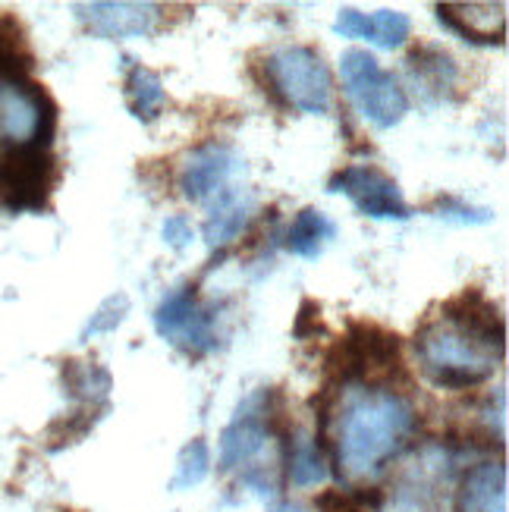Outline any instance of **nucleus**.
I'll return each mask as SVG.
<instances>
[{"mask_svg": "<svg viewBox=\"0 0 509 512\" xmlns=\"http://www.w3.org/2000/svg\"><path fill=\"white\" fill-rule=\"evenodd\" d=\"M334 32L343 38H365L374 48H403L412 35V22L400 10H378V13H359L356 7H343L337 13Z\"/></svg>", "mask_w": 509, "mask_h": 512, "instance_id": "nucleus-13", "label": "nucleus"}, {"mask_svg": "<svg viewBox=\"0 0 509 512\" xmlns=\"http://www.w3.org/2000/svg\"><path fill=\"white\" fill-rule=\"evenodd\" d=\"M415 352L434 387L444 390H472L497 371L503 355L478 343L459 327L428 318L415 333Z\"/></svg>", "mask_w": 509, "mask_h": 512, "instance_id": "nucleus-3", "label": "nucleus"}, {"mask_svg": "<svg viewBox=\"0 0 509 512\" xmlns=\"http://www.w3.org/2000/svg\"><path fill=\"white\" fill-rule=\"evenodd\" d=\"M440 321H447L459 327L462 333H469L478 343L491 346L494 352H506V324L500 318V308L481 293L478 286H466L462 293L447 299L440 305Z\"/></svg>", "mask_w": 509, "mask_h": 512, "instance_id": "nucleus-10", "label": "nucleus"}, {"mask_svg": "<svg viewBox=\"0 0 509 512\" xmlns=\"http://www.w3.org/2000/svg\"><path fill=\"white\" fill-rule=\"evenodd\" d=\"M327 192L346 195L365 217L374 220H409L412 211L403 198L400 183L374 164H352L327 180Z\"/></svg>", "mask_w": 509, "mask_h": 512, "instance_id": "nucleus-8", "label": "nucleus"}, {"mask_svg": "<svg viewBox=\"0 0 509 512\" xmlns=\"http://www.w3.org/2000/svg\"><path fill=\"white\" fill-rule=\"evenodd\" d=\"M249 220V202L242 198L236 186L224 189L217 198H211V214L205 220V242L211 249H227L230 242L242 233Z\"/></svg>", "mask_w": 509, "mask_h": 512, "instance_id": "nucleus-17", "label": "nucleus"}, {"mask_svg": "<svg viewBox=\"0 0 509 512\" xmlns=\"http://www.w3.org/2000/svg\"><path fill=\"white\" fill-rule=\"evenodd\" d=\"M211 472V450H208V443L205 437H195L189 440L180 459H176V475L170 481L173 491H192V487H198Z\"/></svg>", "mask_w": 509, "mask_h": 512, "instance_id": "nucleus-23", "label": "nucleus"}, {"mask_svg": "<svg viewBox=\"0 0 509 512\" xmlns=\"http://www.w3.org/2000/svg\"><path fill=\"white\" fill-rule=\"evenodd\" d=\"M60 512H82V509H60Z\"/></svg>", "mask_w": 509, "mask_h": 512, "instance_id": "nucleus-30", "label": "nucleus"}, {"mask_svg": "<svg viewBox=\"0 0 509 512\" xmlns=\"http://www.w3.org/2000/svg\"><path fill=\"white\" fill-rule=\"evenodd\" d=\"M403 371V340L381 324L352 321L346 337L334 340L324 355L327 387H343L356 381H387Z\"/></svg>", "mask_w": 509, "mask_h": 512, "instance_id": "nucleus-4", "label": "nucleus"}, {"mask_svg": "<svg viewBox=\"0 0 509 512\" xmlns=\"http://www.w3.org/2000/svg\"><path fill=\"white\" fill-rule=\"evenodd\" d=\"M283 456H286V469H290V481L296 487H315L327 481V453L318 440L302 437V434H286L283 437Z\"/></svg>", "mask_w": 509, "mask_h": 512, "instance_id": "nucleus-19", "label": "nucleus"}, {"mask_svg": "<svg viewBox=\"0 0 509 512\" xmlns=\"http://www.w3.org/2000/svg\"><path fill=\"white\" fill-rule=\"evenodd\" d=\"M154 330L170 346L192 355V359H202V355L217 349L214 318L202 305V299H198L195 283H186L180 289H173L170 296H164V302L154 311Z\"/></svg>", "mask_w": 509, "mask_h": 512, "instance_id": "nucleus-7", "label": "nucleus"}, {"mask_svg": "<svg viewBox=\"0 0 509 512\" xmlns=\"http://www.w3.org/2000/svg\"><path fill=\"white\" fill-rule=\"evenodd\" d=\"M340 73L346 82L349 98L359 104L362 117L378 126L393 129L409 114V95L393 73H387L378 63V57L352 48L340 57Z\"/></svg>", "mask_w": 509, "mask_h": 512, "instance_id": "nucleus-5", "label": "nucleus"}, {"mask_svg": "<svg viewBox=\"0 0 509 512\" xmlns=\"http://www.w3.org/2000/svg\"><path fill=\"white\" fill-rule=\"evenodd\" d=\"M409 70L418 85H425V92L444 95L447 88L456 82V63L447 51L434 48V44H415L406 57Z\"/></svg>", "mask_w": 509, "mask_h": 512, "instance_id": "nucleus-21", "label": "nucleus"}, {"mask_svg": "<svg viewBox=\"0 0 509 512\" xmlns=\"http://www.w3.org/2000/svg\"><path fill=\"white\" fill-rule=\"evenodd\" d=\"M35 70V54L29 48V35L16 13L0 16V85L29 82Z\"/></svg>", "mask_w": 509, "mask_h": 512, "instance_id": "nucleus-16", "label": "nucleus"}, {"mask_svg": "<svg viewBox=\"0 0 509 512\" xmlns=\"http://www.w3.org/2000/svg\"><path fill=\"white\" fill-rule=\"evenodd\" d=\"M79 19L98 38H145L158 29L161 7L154 4H79Z\"/></svg>", "mask_w": 509, "mask_h": 512, "instance_id": "nucleus-12", "label": "nucleus"}, {"mask_svg": "<svg viewBox=\"0 0 509 512\" xmlns=\"http://www.w3.org/2000/svg\"><path fill=\"white\" fill-rule=\"evenodd\" d=\"M459 512H509L506 465L478 462L469 469L459 491Z\"/></svg>", "mask_w": 509, "mask_h": 512, "instance_id": "nucleus-15", "label": "nucleus"}, {"mask_svg": "<svg viewBox=\"0 0 509 512\" xmlns=\"http://www.w3.org/2000/svg\"><path fill=\"white\" fill-rule=\"evenodd\" d=\"M437 19L472 44H503L506 41V4H437Z\"/></svg>", "mask_w": 509, "mask_h": 512, "instance_id": "nucleus-14", "label": "nucleus"}, {"mask_svg": "<svg viewBox=\"0 0 509 512\" xmlns=\"http://www.w3.org/2000/svg\"><path fill=\"white\" fill-rule=\"evenodd\" d=\"M129 315V296L126 293H114V296H107L98 311L92 315V321L85 324L82 330V340H92L98 337V333H110V330H117L123 324V318Z\"/></svg>", "mask_w": 509, "mask_h": 512, "instance_id": "nucleus-24", "label": "nucleus"}, {"mask_svg": "<svg viewBox=\"0 0 509 512\" xmlns=\"http://www.w3.org/2000/svg\"><path fill=\"white\" fill-rule=\"evenodd\" d=\"M271 437L268 428V390H252L236 406L230 425L220 434V469L233 472L249 465Z\"/></svg>", "mask_w": 509, "mask_h": 512, "instance_id": "nucleus-9", "label": "nucleus"}, {"mask_svg": "<svg viewBox=\"0 0 509 512\" xmlns=\"http://www.w3.org/2000/svg\"><path fill=\"white\" fill-rule=\"evenodd\" d=\"M334 236H337V224L324 211L302 208L293 217L290 230H286V249H290L293 255H299V258L312 261V258H318L327 249V242L334 239Z\"/></svg>", "mask_w": 509, "mask_h": 512, "instance_id": "nucleus-20", "label": "nucleus"}, {"mask_svg": "<svg viewBox=\"0 0 509 512\" xmlns=\"http://www.w3.org/2000/svg\"><path fill=\"white\" fill-rule=\"evenodd\" d=\"M252 76L280 110L293 107L302 114H327L334 104L330 66L308 44H286L264 63H252Z\"/></svg>", "mask_w": 509, "mask_h": 512, "instance_id": "nucleus-2", "label": "nucleus"}, {"mask_svg": "<svg viewBox=\"0 0 509 512\" xmlns=\"http://www.w3.org/2000/svg\"><path fill=\"white\" fill-rule=\"evenodd\" d=\"M63 387L95 406V403H104L110 393V374L101 365L70 359V362H63Z\"/></svg>", "mask_w": 509, "mask_h": 512, "instance_id": "nucleus-22", "label": "nucleus"}, {"mask_svg": "<svg viewBox=\"0 0 509 512\" xmlns=\"http://www.w3.org/2000/svg\"><path fill=\"white\" fill-rule=\"evenodd\" d=\"M242 167L239 154L227 145L198 148L183 167L180 189L189 202H211L224 189H230V176Z\"/></svg>", "mask_w": 509, "mask_h": 512, "instance_id": "nucleus-11", "label": "nucleus"}, {"mask_svg": "<svg viewBox=\"0 0 509 512\" xmlns=\"http://www.w3.org/2000/svg\"><path fill=\"white\" fill-rule=\"evenodd\" d=\"M315 509L318 512H365L362 500L356 494H346L340 487H327L315 497Z\"/></svg>", "mask_w": 509, "mask_h": 512, "instance_id": "nucleus-27", "label": "nucleus"}, {"mask_svg": "<svg viewBox=\"0 0 509 512\" xmlns=\"http://www.w3.org/2000/svg\"><path fill=\"white\" fill-rule=\"evenodd\" d=\"M57 180L60 167L51 148L22 142L0 154V205L13 214L48 211Z\"/></svg>", "mask_w": 509, "mask_h": 512, "instance_id": "nucleus-6", "label": "nucleus"}, {"mask_svg": "<svg viewBox=\"0 0 509 512\" xmlns=\"http://www.w3.org/2000/svg\"><path fill=\"white\" fill-rule=\"evenodd\" d=\"M428 211L434 214V217H444V220H456V224H491L494 220V214L488 211V208H472V205H466L462 198H456V195H437L434 202L428 205Z\"/></svg>", "mask_w": 509, "mask_h": 512, "instance_id": "nucleus-25", "label": "nucleus"}, {"mask_svg": "<svg viewBox=\"0 0 509 512\" xmlns=\"http://www.w3.org/2000/svg\"><path fill=\"white\" fill-rule=\"evenodd\" d=\"M126 82H123V92H126V107L132 110V117L142 120V123H154L161 117V110L167 104V92H164V82L161 76L148 70L142 63H132L126 60Z\"/></svg>", "mask_w": 509, "mask_h": 512, "instance_id": "nucleus-18", "label": "nucleus"}, {"mask_svg": "<svg viewBox=\"0 0 509 512\" xmlns=\"http://www.w3.org/2000/svg\"><path fill=\"white\" fill-rule=\"evenodd\" d=\"M324 333V324H321V305L315 299H302L299 302V311H296V321H293V337L296 340H312Z\"/></svg>", "mask_w": 509, "mask_h": 512, "instance_id": "nucleus-26", "label": "nucleus"}, {"mask_svg": "<svg viewBox=\"0 0 509 512\" xmlns=\"http://www.w3.org/2000/svg\"><path fill=\"white\" fill-rule=\"evenodd\" d=\"M164 242L170 249H186L189 242L195 239V230H192V220L186 214H173L164 220Z\"/></svg>", "mask_w": 509, "mask_h": 512, "instance_id": "nucleus-28", "label": "nucleus"}, {"mask_svg": "<svg viewBox=\"0 0 509 512\" xmlns=\"http://www.w3.org/2000/svg\"><path fill=\"white\" fill-rule=\"evenodd\" d=\"M274 512H305V509H302L299 503H280V506H277Z\"/></svg>", "mask_w": 509, "mask_h": 512, "instance_id": "nucleus-29", "label": "nucleus"}, {"mask_svg": "<svg viewBox=\"0 0 509 512\" xmlns=\"http://www.w3.org/2000/svg\"><path fill=\"white\" fill-rule=\"evenodd\" d=\"M415 412L403 396L390 390H365L349 396L340 415L337 456L346 475L371 478L406 447Z\"/></svg>", "mask_w": 509, "mask_h": 512, "instance_id": "nucleus-1", "label": "nucleus"}]
</instances>
